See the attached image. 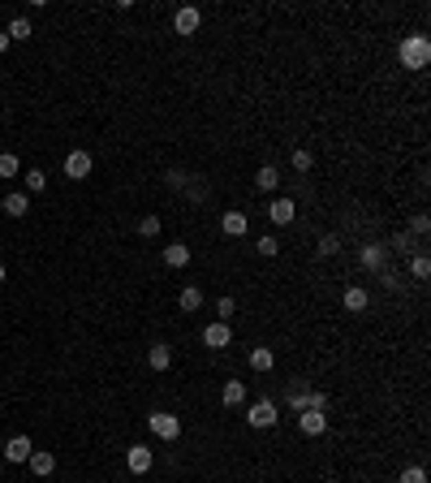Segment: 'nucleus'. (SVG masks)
<instances>
[{"label":"nucleus","instance_id":"24","mask_svg":"<svg viewBox=\"0 0 431 483\" xmlns=\"http://www.w3.org/2000/svg\"><path fill=\"white\" fill-rule=\"evenodd\" d=\"M5 35H9V39H30V35H35V30H30V22H26V18H13Z\"/></svg>","mask_w":431,"mask_h":483},{"label":"nucleus","instance_id":"31","mask_svg":"<svg viewBox=\"0 0 431 483\" xmlns=\"http://www.w3.org/2000/svg\"><path fill=\"white\" fill-rule=\"evenodd\" d=\"M233 311H237V302H233V298H220V302H216V315L225 319V324L233 319Z\"/></svg>","mask_w":431,"mask_h":483},{"label":"nucleus","instance_id":"17","mask_svg":"<svg viewBox=\"0 0 431 483\" xmlns=\"http://www.w3.org/2000/svg\"><path fill=\"white\" fill-rule=\"evenodd\" d=\"M250 367H254V372H272V367H276V354L267 350V345H254V350H250Z\"/></svg>","mask_w":431,"mask_h":483},{"label":"nucleus","instance_id":"27","mask_svg":"<svg viewBox=\"0 0 431 483\" xmlns=\"http://www.w3.org/2000/svg\"><path fill=\"white\" fill-rule=\"evenodd\" d=\"M18 169H22V164H18V155H9V151L0 155V177H5V182H9V177H18Z\"/></svg>","mask_w":431,"mask_h":483},{"label":"nucleus","instance_id":"33","mask_svg":"<svg viewBox=\"0 0 431 483\" xmlns=\"http://www.w3.org/2000/svg\"><path fill=\"white\" fill-rule=\"evenodd\" d=\"M168 186H173V190H186V186H190V177H186L181 169H173V173H168Z\"/></svg>","mask_w":431,"mask_h":483},{"label":"nucleus","instance_id":"28","mask_svg":"<svg viewBox=\"0 0 431 483\" xmlns=\"http://www.w3.org/2000/svg\"><path fill=\"white\" fill-rule=\"evenodd\" d=\"M43 186H47V177H43L39 169H30V173H26V190H30V195H39Z\"/></svg>","mask_w":431,"mask_h":483},{"label":"nucleus","instance_id":"22","mask_svg":"<svg viewBox=\"0 0 431 483\" xmlns=\"http://www.w3.org/2000/svg\"><path fill=\"white\" fill-rule=\"evenodd\" d=\"M254 250H259V255H263V259H272V255L280 250V237H276V233H263L259 242H254Z\"/></svg>","mask_w":431,"mask_h":483},{"label":"nucleus","instance_id":"34","mask_svg":"<svg viewBox=\"0 0 431 483\" xmlns=\"http://www.w3.org/2000/svg\"><path fill=\"white\" fill-rule=\"evenodd\" d=\"M5 47H9V35H5V30H0V52H5Z\"/></svg>","mask_w":431,"mask_h":483},{"label":"nucleus","instance_id":"19","mask_svg":"<svg viewBox=\"0 0 431 483\" xmlns=\"http://www.w3.org/2000/svg\"><path fill=\"white\" fill-rule=\"evenodd\" d=\"M0 207H5L13 220H22V216L30 212V199H26V195H5V203H0Z\"/></svg>","mask_w":431,"mask_h":483},{"label":"nucleus","instance_id":"16","mask_svg":"<svg viewBox=\"0 0 431 483\" xmlns=\"http://www.w3.org/2000/svg\"><path fill=\"white\" fill-rule=\"evenodd\" d=\"M164 264L168 268H186L190 264V246H186V242H168V246H164Z\"/></svg>","mask_w":431,"mask_h":483},{"label":"nucleus","instance_id":"23","mask_svg":"<svg viewBox=\"0 0 431 483\" xmlns=\"http://www.w3.org/2000/svg\"><path fill=\"white\" fill-rule=\"evenodd\" d=\"M289 164H294V169H298V173H311V169H315V155H311V151H307V147H298V151H294V155H289Z\"/></svg>","mask_w":431,"mask_h":483},{"label":"nucleus","instance_id":"8","mask_svg":"<svg viewBox=\"0 0 431 483\" xmlns=\"http://www.w3.org/2000/svg\"><path fill=\"white\" fill-rule=\"evenodd\" d=\"M151 462H155V458H151V449H147V444H130V449H125V466H130L134 475H147V471H151Z\"/></svg>","mask_w":431,"mask_h":483},{"label":"nucleus","instance_id":"2","mask_svg":"<svg viewBox=\"0 0 431 483\" xmlns=\"http://www.w3.org/2000/svg\"><path fill=\"white\" fill-rule=\"evenodd\" d=\"M147 427H151V436H159V440H177L181 436V418L168 414V410H155L147 418Z\"/></svg>","mask_w":431,"mask_h":483},{"label":"nucleus","instance_id":"10","mask_svg":"<svg viewBox=\"0 0 431 483\" xmlns=\"http://www.w3.org/2000/svg\"><path fill=\"white\" fill-rule=\"evenodd\" d=\"M341 307L358 315V311H366V307H371V294H366V289H362V285H349V289H345V294H341Z\"/></svg>","mask_w":431,"mask_h":483},{"label":"nucleus","instance_id":"4","mask_svg":"<svg viewBox=\"0 0 431 483\" xmlns=\"http://www.w3.org/2000/svg\"><path fill=\"white\" fill-rule=\"evenodd\" d=\"M203 345H207V350H225V345H233V324H225V319L207 324V328H203Z\"/></svg>","mask_w":431,"mask_h":483},{"label":"nucleus","instance_id":"21","mask_svg":"<svg viewBox=\"0 0 431 483\" xmlns=\"http://www.w3.org/2000/svg\"><path fill=\"white\" fill-rule=\"evenodd\" d=\"M254 186H259L263 195H267V190H276V186H280V173H276L272 164H263L259 173H254Z\"/></svg>","mask_w":431,"mask_h":483},{"label":"nucleus","instance_id":"6","mask_svg":"<svg viewBox=\"0 0 431 483\" xmlns=\"http://www.w3.org/2000/svg\"><path fill=\"white\" fill-rule=\"evenodd\" d=\"M173 26H177V35H195V30L203 26V13L195 5H181L177 13H173Z\"/></svg>","mask_w":431,"mask_h":483},{"label":"nucleus","instance_id":"36","mask_svg":"<svg viewBox=\"0 0 431 483\" xmlns=\"http://www.w3.org/2000/svg\"><path fill=\"white\" fill-rule=\"evenodd\" d=\"M0 471H5V462H0Z\"/></svg>","mask_w":431,"mask_h":483},{"label":"nucleus","instance_id":"5","mask_svg":"<svg viewBox=\"0 0 431 483\" xmlns=\"http://www.w3.org/2000/svg\"><path fill=\"white\" fill-rule=\"evenodd\" d=\"M91 169H95L91 151H69V155H65V177H74V182H87Z\"/></svg>","mask_w":431,"mask_h":483},{"label":"nucleus","instance_id":"11","mask_svg":"<svg viewBox=\"0 0 431 483\" xmlns=\"http://www.w3.org/2000/svg\"><path fill=\"white\" fill-rule=\"evenodd\" d=\"M30 453H35V444H30L26 436H13V440L5 444V462H18V466H22V462H30Z\"/></svg>","mask_w":431,"mask_h":483},{"label":"nucleus","instance_id":"35","mask_svg":"<svg viewBox=\"0 0 431 483\" xmlns=\"http://www.w3.org/2000/svg\"><path fill=\"white\" fill-rule=\"evenodd\" d=\"M0 285H5V264H0Z\"/></svg>","mask_w":431,"mask_h":483},{"label":"nucleus","instance_id":"12","mask_svg":"<svg viewBox=\"0 0 431 483\" xmlns=\"http://www.w3.org/2000/svg\"><path fill=\"white\" fill-rule=\"evenodd\" d=\"M220 229H225L229 237H242V233L250 229V220H246V212H237V207H233V212L220 216Z\"/></svg>","mask_w":431,"mask_h":483},{"label":"nucleus","instance_id":"7","mask_svg":"<svg viewBox=\"0 0 431 483\" xmlns=\"http://www.w3.org/2000/svg\"><path fill=\"white\" fill-rule=\"evenodd\" d=\"M267 220L272 224H294L298 220V203L294 199H272L267 203Z\"/></svg>","mask_w":431,"mask_h":483},{"label":"nucleus","instance_id":"13","mask_svg":"<svg viewBox=\"0 0 431 483\" xmlns=\"http://www.w3.org/2000/svg\"><path fill=\"white\" fill-rule=\"evenodd\" d=\"M220 401H225L229 410H237L246 401V384L242 380H225V389H220Z\"/></svg>","mask_w":431,"mask_h":483},{"label":"nucleus","instance_id":"20","mask_svg":"<svg viewBox=\"0 0 431 483\" xmlns=\"http://www.w3.org/2000/svg\"><path fill=\"white\" fill-rule=\"evenodd\" d=\"M177 307H181V311H199V307H203V289H199V285H186L181 298H177Z\"/></svg>","mask_w":431,"mask_h":483},{"label":"nucleus","instance_id":"29","mask_svg":"<svg viewBox=\"0 0 431 483\" xmlns=\"http://www.w3.org/2000/svg\"><path fill=\"white\" fill-rule=\"evenodd\" d=\"M410 233H414V237H427V233H431V220H427V216L419 212V216L410 220Z\"/></svg>","mask_w":431,"mask_h":483},{"label":"nucleus","instance_id":"15","mask_svg":"<svg viewBox=\"0 0 431 483\" xmlns=\"http://www.w3.org/2000/svg\"><path fill=\"white\" fill-rule=\"evenodd\" d=\"M147 363H151V372H168V363H173V350H168L164 341H155V345L147 350Z\"/></svg>","mask_w":431,"mask_h":483},{"label":"nucleus","instance_id":"32","mask_svg":"<svg viewBox=\"0 0 431 483\" xmlns=\"http://www.w3.org/2000/svg\"><path fill=\"white\" fill-rule=\"evenodd\" d=\"M337 250H341V242L332 237V233H324V237H319V255H337Z\"/></svg>","mask_w":431,"mask_h":483},{"label":"nucleus","instance_id":"26","mask_svg":"<svg viewBox=\"0 0 431 483\" xmlns=\"http://www.w3.org/2000/svg\"><path fill=\"white\" fill-rule=\"evenodd\" d=\"M410 277H419V281H427V277H431V259H427V255H414V264H410Z\"/></svg>","mask_w":431,"mask_h":483},{"label":"nucleus","instance_id":"25","mask_svg":"<svg viewBox=\"0 0 431 483\" xmlns=\"http://www.w3.org/2000/svg\"><path fill=\"white\" fill-rule=\"evenodd\" d=\"M138 233L142 237H159V233H164V224H159V216H142L138 220Z\"/></svg>","mask_w":431,"mask_h":483},{"label":"nucleus","instance_id":"30","mask_svg":"<svg viewBox=\"0 0 431 483\" xmlns=\"http://www.w3.org/2000/svg\"><path fill=\"white\" fill-rule=\"evenodd\" d=\"M401 483H427V471H423V466H406V471H401Z\"/></svg>","mask_w":431,"mask_h":483},{"label":"nucleus","instance_id":"18","mask_svg":"<svg viewBox=\"0 0 431 483\" xmlns=\"http://www.w3.org/2000/svg\"><path fill=\"white\" fill-rule=\"evenodd\" d=\"M30 471H35L39 479H43V475H52V471H56V458H52V453H43V449H35V453H30Z\"/></svg>","mask_w":431,"mask_h":483},{"label":"nucleus","instance_id":"9","mask_svg":"<svg viewBox=\"0 0 431 483\" xmlns=\"http://www.w3.org/2000/svg\"><path fill=\"white\" fill-rule=\"evenodd\" d=\"M298 427H302V436H324V431H328V414L302 410V414H298Z\"/></svg>","mask_w":431,"mask_h":483},{"label":"nucleus","instance_id":"14","mask_svg":"<svg viewBox=\"0 0 431 483\" xmlns=\"http://www.w3.org/2000/svg\"><path fill=\"white\" fill-rule=\"evenodd\" d=\"M362 264L371 268V272H379V268L388 264V250L379 246V242H366V246H362Z\"/></svg>","mask_w":431,"mask_h":483},{"label":"nucleus","instance_id":"3","mask_svg":"<svg viewBox=\"0 0 431 483\" xmlns=\"http://www.w3.org/2000/svg\"><path fill=\"white\" fill-rule=\"evenodd\" d=\"M276 418H280V406H276V401H254V406L246 410V423L250 427H276Z\"/></svg>","mask_w":431,"mask_h":483},{"label":"nucleus","instance_id":"1","mask_svg":"<svg viewBox=\"0 0 431 483\" xmlns=\"http://www.w3.org/2000/svg\"><path fill=\"white\" fill-rule=\"evenodd\" d=\"M397 61L406 69H427L431 65V39L427 35H406L401 47H397Z\"/></svg>","mask_w":431,"mask_h":483}]
</instances>
